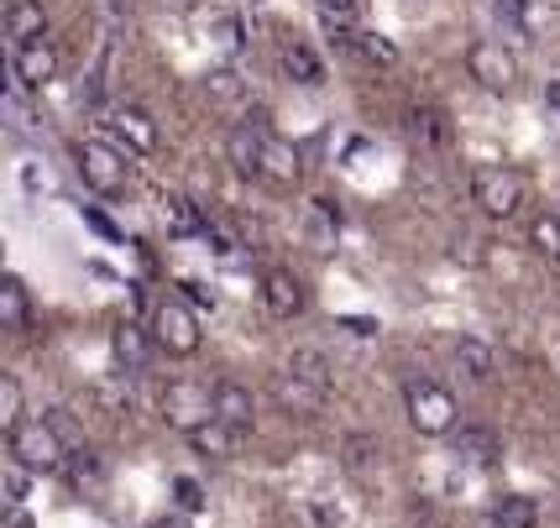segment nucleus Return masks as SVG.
Instances as JSON below:
<instances>
[{
	"label": "nucleus",
	"instance_id": "obj_1",
	"mask_svg": "<svg viewBox=\"0 0 560 528\" xmlns=\"http://www.w3.org/2000/svg\"><path fill=\"white\" fill-rule=\"evenodd\" d=\"M73 163H79L84 189L105 193V199H116V193L131 189V152H121L110 137H90V142H79L73 146Z\"/></svg>",
	"mask_w": 560,
	"mask_h": 528
},
{
	"label": "nucleus",
	"instance_id": "obj_2",
	"mask_svg": "<svg viewBox=\"0 0 560 528\" xmlns=\"http://www.w3.org/2000/svg\"><path fill=\"white\" fill-rule=\"evenodd\" d=\"M158 409H163V424H168V430L199 434L205 424H215V387L199 383V377H178V383L163 387Z\"/></svg>",
	"mask_w": 560,
	"mask_h": 528
},
{
	"label": "nucleus",
	"instance_id": "obj_3",
	"mask_svg": "<svg viewBox=\"0 0 560 528\" xmlns=\"http://www.w3.org/2000/svg\"><path fill=\"white\" fill-rule=\"evenodd\" d=\"M5 450L16 466H26L32 477H43V471H63L69 466V445H63V434L52 430L48 419H26L22 430L5 439Z\"/></svg>",
	"mask_w": 560,
	"mask_h": 528
},
{
	"label": "nucleus",
	"instance_id": "obj_4",
	"mask_svg": "<svg viewBox=\"0 0 560 528\" xmlns=\"http://www.w3.org/2000/svg\"><path fill=\"white\" fill-rule=\"evenodd\" d=\"M524 173L518 168H503V163H492V168H477L471 173V204L492 220H509L524 210Z\"/></svg>",
	"mask_w": 560,
	"mask_h": 528
},
{
	"label": "nucleus",
	"instance_id": "obj_5",
	"mask_svg": "<svg viewBox=\"0 0 560 528\" xmlns=\"http://www.w3.org/2000/svg\"><path fill=\"white\" fill-rule=\"evenodd\" d=\"M404 409H409V424H415L424 439H440V434H456V419H462V409H456V398L445 392L440 383H409V392H404Z\"/></svg>",
	"mask_w": 560,
	"mask_h": 528
},
{
	"label": "nucleus",
	"instance_id": "obj_6",
	"mask_svg": "<svg viewBox=\"0 0 560 528\" xmlns=\"http://www.w3.org/2000/svg\"><path fill=\"white\" fill-rule=\"evenodd\" d=\"M147 330L158 340V351H168V356H195L199 351V314L184 304V298H163V304H152V319H147Z\"/></svg>",
	"mask_w": 560,
	"mask_h": 528
},
{
	"label": "nucleus",
	"instance_id": "obj_7",
	"mask_svg": "<svg viewBox=\"0 0 560 528\" xmlns=\"http://www.w3.org/2000/svg\"><path fill=\"white\" fill-rule=\"evenodd\" d=\"M466 73L488 90V95H509L518 84V58L503 43H471L466 48Z\"/></svg>",
	"mask_w": 560,
	"mask_h": 528
},
{
	"label": "nucleus",
	"instance_id": "obj_8",
	"mask_svg": "<svg viewBox=\"0 0 560 528\" xmlns=\"http://www.w3.org/2000/svg\"><path fill=\"white\" fill-rule=\"evenodd\" d=\"M268 392H272V403L289 413V419H319L325 413V398H330V387H319V383H310V377H299V372H272V383H268Z\"/></svg>",
	"mask_w": 560,
	"mask_h": 528
},
{
	"label": "nucleus",
	"instance_id": "obj_9",
	"mask_svg": "<svg viewBox=\"0 0 560 528\" xmlns=\"http://www.w3.org/2000/svg\"><path fill=\"white\" fill-rule=\"evenodd\" d=\"M105 131H110V142L131 152V157H152L158 152V120L147 116L142 105H116L110 116H105Z\"/></svg>",
	"mask_w": 560,
	"mask_h": 528
},
{
	"label": "nucleus",
	"instance_id": "obj_10",
	"mask_svg": "<svg viewBox=\"0 0 560 528\" xmlns=\"http://www.w3.org/2000/svg\"><path fill=\"white\" fill-rule=\"evenodd\" d=\"M11 73H16L22 90H48L52 79H58V48H52L48 37H37L26 48H11Z\"/></svg>",
	"mask_w": 560,
	"mask_h": 528
},
{
	"label": "nucleus",
	"instance_id": "obj_11",
	"mask_svg": "<svg viewBox=\"0 0 560 528\" xmlns=\"http://www.w3.org/2000/svg\"><path fill=\"white\" fill-rule=\"evenodd\" d=\"M110 351H116V361H121V377H142L147 366H152V351H158V340H152V330H142V325H116L110 330Z\"/></svg>",
	"mask_w": 560,
	"mask_h": 528
},
{
	"label": "nucleus",
	"instance_id": "obj_12",
	"mask_svg": "<svg viewBox=\"0 0 560 528\" xmlns=\"http://www.w3.org/2000/svg\"><path fill=\"white\" fill-rule=\"evenodd\" d=\"M262 304H268L272 319H299L304 314V283L289 267H272V272H262Z\"/></svg>",
	"mask_w": 560,
	"mask_h": 528
},
{
	"label": "nucleus",
	"instance_id": "obj_13",
	"mask_svg": "<svg viewBox=\"0 0 560 528\" xmlns=\"http://www.w3.org/2000/svg\"><path fill=\"white\" fill-rule=\"evenodd\" d=\"M451 456L462 460V466H492V460L503 456V439L488 424H462V430L451 434Z\"/></svg>",
	"mask_w": 560,
	"mask_h": 528
},
{
	"label": "nucleus",
	"instance_id": "obj_14",
	"mask_svg": "<svg viewBox=\"0 0 560 528\" xmlns=\"http://www.w3.org/2000/svg\"><path fill=\"white\" fill-rule=\"evenodd\" d=\"M262 146H268V137H262L257 126H231V137H225V163L242 173V178H262Z\"/></svg>",
	"mask_w": 560,
	"mask_h": 528
},
{
	"label": "nucleus",
	"instance_id": "obj_15",
	"mask_svg": "<svg viewBox=\"0 0 560 528\" xmlns=\"http://www.w3.org/2000/svg\"><path fill=\"white\" fill-rule=\"evenodd\" d=\"M262 178H268L272 189H293V184L304 178V157H299V146L283 142V137H268V146H262Z\"/></svg>",
	"mask_w": 560,
	"mask_h": 528
},
{
	"label": "nucleus",
	"instance_id": "obj_16",
	"mask_svg": "<svg viewBox=\"0 0 560 528\" xmlns=\"http://www.w3.org/2000/svg\"><path fill=\"white\" fill-rule=\"evenodd\" d=\"M5 37H11V48H26V43L48 37L43 0H11V5H5Z\"/></svg>",
	"mask_w": 560,
	"mask_h": 528
},
{
	"label": "nucleus",
	"instance_id": "obj_17",
	"mask_svg": "<svg viewBox=\"0 0 560 528\" xmlns=\"http://www.w3.org/2000/svg\"><path fill=\"white\" fill-rule=\"evenodd\" d=\"M215 419L220 424H231V430H252L257 424V398H252V387L242 383H215Z\"/></svg>",
	"mask_w": 560,
	"mask_h": 528
},
{
	"label": "nucleus",
	"instance_id": "obj_18",
	"mask_svg": "<svg viewBox=\"0 0 560 528\" xmlns=\"http://www.w3.org/2000/svg\"><path fill=\"white\" fill-rule=\"evenodd\" d=\"M351 52H362L366 63H377V69H393L398 63V43L393 37H383V32H362V26H346V32H336Z\"/></svg>",
	"mask_w": 560,
	"mask_h": 528
},
{
	"label": "nucleus",
	"instance_id": "obj_19",
	"mask_svg": "<svg viewBox=\"0 0 560 528\" xmlns=\"http://www.w3.org/2000/svg\"><path fill=\"white\" fill-rule=\"evenodd\" d=\"M336 236H341V210H336L330 199H315V204H310V225H304L310 251H336Z\"/></svg>",
	"mask_w": 560,
	"mask_h": 528
},
{
	"label": "nucleus",
	"instance_id": "obj_20",
	"mask_svg": "<svg viewBox=\"0 0 560 528\" xmlns=\"http://www.w3.org/2000/svg\"><path fill=\"white\" fill-rule=\"evenodd\" d=\"M0 325L5 330H26L32 325V293L16 272H5V283H0Z\"/></svg>",
	"mask_w": 560,
	"mask_h": 528
},
{
	"label": "nucleus",
	"instance_id": "obj_21",
	"mask_svg": "<svg viewBox=\"0 0 560 528\" xmlns=\"http://www.w3.org/2000/svg\"><path fill=\"white\" fill-rule=\"evenodd\" d=\"M283 73H289L293 84H304V90H319V84H325V63H319V52L304 48V43H289V48H283Z\"/></svg>",
	"mask_w": 560,
	"mask_h": 528
},
{
	"label": "nucleus",
	"instance_id": "obj_22",
	"mask_svg": "<svg viewBox=\"0 0 560 528\" xmlns=\"http://www.w3.org/2000/svg\"><path fill=\"white\" fill-rule=\"evenodd\" d=\"M189 439H195V450L205 460H231L236 456V450H242V430H231V424H205V430L199 434H189Z\"/></svg>",
	"mask_w": 560,
	"mask_h": 528
},
{
	"label": "nucleus",
	"instance_id": "obj_23",
	"mask_svg": "<svg viewBox=\"0 0 560 528\" xmlns=\"http://www.w3.org/2000/svg\"><path fill=\"white\" fill-rule=\"evenodd\" d=\"M409 137H415L419 146H445L451 142V120H445V110H435V105H415V110H409Z\"/></svg>",
	"mask_w": 560,
	"mask_h": 528
},
{
	"label": "nucleus",
	"instance_id": "obj_24",
	"mask_svg": "<svg viewBox=\"0 0 560 528\" xmlns=\"http://www.w3.org/2000/svg\"><path fill=\"white\" fill-rule=\"evenodd\" d=\"M377 456H383V445H377V434L357 430V434H346V439H341V466H346V471H351V477H366V471L377 466Z\"/></svg>",
	"mask_w": 560,
	"mask_h": 528
},
{
	"label": "nucleus",
	"instance_id": "obj_25",
	"mask_svg": "<svg viewBox=\"0 0 560 528\" xmlns=\"http://www.w3.org/2000/svg\"><path fill=\"white\" fill-rule=\"evenodd\" d=\"M492 11H498V22L513 26L518 37H535L539 26H545V11H539L535 0H492Z\"/></svg>",
	"mask_w": 560,
	"mask_h": 528
},
{
	"label": "nucleus",
	"instance_id": "obj_26",
	"mask_svg": "<svg viewBox=\"0 0 560 528\" xmlns=\"http://www.w3.org/2000/svg\"><path fill=\"white\" fill-rule=\"evenodd\" d=\"M163 220H168L173 236H205V231H210V225H205V215H199V204H195V199H184V193H168Z\"/></svg>",
	"mask_w": 560,
	"mask_h": 528
},
{
	"label": "nucleus",
	"instance_id": "obj_27",
	"mask_svg": "<svg viewBox=\"0 0 560 528\" xmlns=\"http://www.w3.org/2000/svg\"><path fill=\"white\" fill-rule=\"evenodd\" d=\"M456 366H462L471 383H488L492 377V345L477 336H462L456 340Z\"/></svg>",
	"mask_w": 560,
	"mask_h": 528
},
{
	"label": "nucleus",
	"instance_id": "obj_28",
	"mask_svg": "<svg viewBox=\"0 0 560 528\" xmlns=\"http://www.w3.org/2000/svg\"><path fill=\"white\" fill-rule=\"evenodd\" d=\"M22 424H26V398H22V383H16V377L5 372V377H0V434L11 439V434L22 430Z\"/></svg>",
	"mask_w": 560,
	"mask_h": 528
},
{
	"label": "nucleus",
	"instance_id": "obj_29",
	"mask_svg": "<svg viewBox=\"0 0 560 528\" xmlns=\"http://www.w3.org/2000/svg\"><path fill=\"white\" fill-rule=\"evenodd\" d=\"M205 95H210V105H220V110H236L246 99V84L236 69H215L210 79H205Z\"/></svg>",
	"mask_w": 560,
	"mask_h": 528
},
{
	"label": "nucleus",
	"instance_id": "obj_30",
	"mask_svg": "<svg viewBox=\"0 0 560 528\" xmlns=\"http://www.w3.org/2000/svg\"><path fill=\"white\" fill-rule=\"evenodd\" d=\"M210 43H215L225 58H236V52L246 48V26L236 11H220V16H210Z\"/></svg>",
	"mask_w": 560,
	"mask_h": 528
},
{
	"label": "nucleus",
	"instance_id": "obj_31",
	"mask_svg": "<svg viewBox=\"0 0 560 528\" xmlns=\"http://www.w3.org/2000/svg\"><path fill=\"white\" fill-rule=\"evenodd\" d=\"M529 246H535L545 262L560 267V215H535L529 220Z\"/></svg>",
	"mask_w": 560,
	"mask_h": 528
},
{
	"label": "nucleus",
	"instance_id": "obj_32",
	"mask_svg": "<svg viewBox=\"0 0 560 528\" xmlns=\"http://www.w3.org/2000/svg\"><path fill=\"white\" fill-rule=\"evenodd\" d=\"M289 372H299V377H310V383H319V387H330V361H325V351H293L289 361H283Z\"/></svg>",
	"mask_w": 560,
	"mask_h": 528
},
{
	"label": "nucleus",
	"instance_id": "obj_33",
	"mask_svg": "<svg viewBox=\"0 0 560 528\" xmlns=\"http://www.w3.org/2000/svg\"><path fill=\"white\" fill-rule=\"evenodd\" d=\"M498 518L509 528H535L539 524V507H535V497H503V503L492 507Z\"/></svg>",
	"mask_w": 560,
	"mask_h": 528
},
{
	"label": "nucleus",
	"instance_id": "obj_34",
	"mask_svg": "<svg viewBox=\"0 0 560 528\" xmlns=\"http://www.w3.org/2000/svg\"><path fill=\"white\" fill-rule=\"evenodd\" d=\"M0 492H5V507H22L26 492H32V471L16 466V460H5V471H0Z\"/></svg>",
	"mask_w": 560,
	"mask_h": 528
},
{
	"label": "nucleus",
	"instance_id": "obj_35",
	"mask_svg": "<svg viewBox=\"0 0 560 528\" xmlns=\"http://www.w3.org/2000/svg\"><path fill=\"white\" fill-rule=\"evenodd\" d=\"M173 503H178V513H205V486H199L195 477H173Z\"/></svg>",
	"mask_w": 560,
	"mask_h": 528
},
{
	"label": "nucleus",
	"instance_id": "obj_36",
	"mask_svg": "<svg viewBox=\"0 0 560 528\" xmlns=\"http://www.w3.org/2000/svg\"><path fill=\"white\" fill-rule=\"evenodd\" d=\"M63 471H69V477L84 486V481H100V471H105V466H100V456L90 450V445H84V450H69V466H63Z\"/></svg>",
	"mask_w": 560,
	"mask_h": 528
},
{
	"label": "nucleus",
	"instance_id": "obj_37",
	"mask_svg": "<svg viewBox=\"0 0 560 528\" xmlns=\"http://www.w3.org/2000/svg\"><path fill=\"white\" fill-rule=\"evenodd\" d=\"M319 11H325V22L336 26V32H346L351 16H357V0H319Z\"/></svg>",
	"mask_w": 560,
	"mask_h": 528
},
{
	"label": "nucleus",
	"instance_id": "obj_38",
	"mask_svg": "<svg viewBox=\"0 0 560 528\" xmlns=\"http://www.w3.org/2000/svg\"><path fill=\"white\" fill-rule=\"evenodd\" d=\"M90 398H95V403H100L105 413H126V403H131V398H126V392H121L116 383H100L95 392H90Z\"/></svg>",
	"mask_w": 560,
	"mask_h": 528
},
{
	"label": "nucleus",
	"instance_id": "obj_39",
	"mask_svg": "<svg viewBox=\"0 0 560 528\" xmlns=\"http://www.w3.org/2000/svg\"><path fill=\"white\" fill-rule=\"evenodd\" d=\"M178 298H184V304H195V309H215V293L205 289V283H195V278H184V283H178Z\"/></svg>",
	"mask_w": 560,
	"mask_h": 528
},
{
	"label": "nucleus",
	"instance_id": "obj_40",
	"mask_svg": "<svg viewBox=\"0 0 560 528\" xmlns=\"http://www.w3.org/2000/svg\"><path fill=\"white\" fill-rule=\"evenodd\" d=\"M22 184L26 193H52V173L37 168V163H22Z\"/></svg>",
	"mask_w": 560,
	"mask_h": 528
},
{
	"label": "nucleus",
	"instance_id": "obj_41",
	"mask_svg": "<svg viewBox=\"0 0 560 528\" xmlns=\"http://www.w3.org/2000/svg\"><path fill=\"white\" fill-rule=\"evenodd\" d=\"M84 225H90V231H100L105 240H121V231H116V220H110V215H100V210H84Z\"/></svg>",
	"mask_w": 560,
	"mask_h": 528
},
{
	"label": "nucleus",
	"instance_id": "obj_42",
	"mask_svg": "<svg viewBox=\"0 0 560 528\" xmlns=\"http://www.w3.org/2000/svg\"><path fill=\"white\" fill-rule=\"evenodd\" d=\"M0 528H37V524H32V513H22V507H5Z\"/></svg>",
	"mask_w": 560,
	"mask_h": 528
},
{
	"label": "nucleus",
	"instance_id": "obj_43",
	"mask_svg": "<svg viewBox=\"0 0 560 528\" xmlns=\"http://www.w3.org/2000/svg\"><path fill=\"white\" fill-rule=\"evenodd\" d=\"M147 528H189V518L184 513H163V518H152Z\"/></svg>",
	"mask_w": 560,
	"mask_h": 528
},
{
	"label": "nucleus",
	"instance_id": "obj_44",
	"mask_svg": "<svg viewBox=\"0 0 560 528\" xmlns=\"http://www.w3.org/2000/svg\"><path fill=\"white\" fill-rule=\"evenodd\" d=\"M346 330H351V336H377V325H372V319H346Z\"/></svg>",
	"mask_w": 560,
	"mask_h": 528
},
{
	"label": "nucleus",
	"instance_id": "obj_45",
	"mask_svg": "<svg viewBox=\"0 0 560 528\" xmlns=\"http://www.w3.org/2000/svg\"><path fill=\"white\" fill-rule=\"evenodd\" d=\"M471 528H509V524H503L498 513H482V518H477V524H471Z\"/></svg>",
	"mask_w": 560,
	"mask_h": 528
},
{
	"label": "nucleus",
	"instance_id": "obj_46",
	"mask_svg": "<svg viewBox=\"0 0 560 528\" xmlns=\"http://www.w3.org/2000/svg\"><path fill=\"white\" fill-rule=\"evenodd\" d=\"M545 99H550V110H556V126H560V84H550V90H545Z\"/></svg>",
	"mask_w": 560,
	"mask_h": 528
},
{
	"label": "nucleus",
	"instance_id": "obj_47",
	"mask_svg": "<svg viewBox=\"0 0 560 528\" xmlns=\"http://www.w3.org/2000/svg\"><path fill=\"white\" fill-rule=\"evenodd\" d=\"M168 5H178V11H195V5H205V0H168Z\"/></svg>",
	"mask_w": 560,
	"mask_h": 528
},
{
	"label": "nucleus",
	"instance_id": "obj_48",
	"mask_svg": "<svg viewBox=\"0 0 560 528\" xmlns=\"http://www.w3.org/2000/svg\"><path fill=\"white\" fill-rule=\"evenodd\" d=\"M424 528H440V524H424Z\"/></svg>",
	"mask_w": 560,
	"mask_h": 528
}]
</instances>
